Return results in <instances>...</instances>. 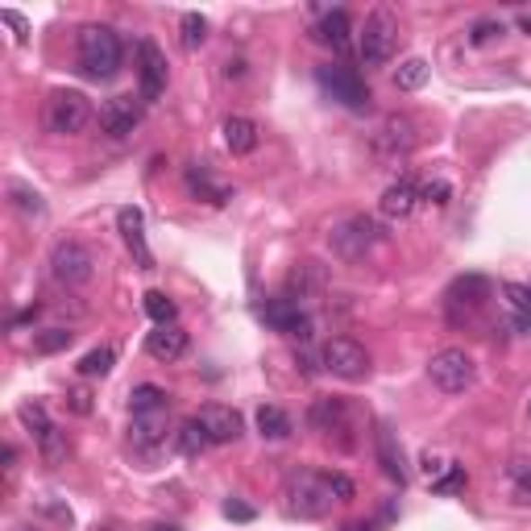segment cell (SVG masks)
<instances>
[{"mask_svg":"<svg viewBox=\"0 0 531 531\" xmlns=\"http://www.w3.org/2000/svg\"><path fill=\"white\" fill-rule=\"evenodd\" d=\"M527 420H531V407H527Z\"/></svg>","mask_w":531,"mask_h":531,"instance_id":"816d5d0a","label":"cell"},{"mask_svg":"<svg viewBox=\"0 0 531 531\" xmlns=\"http://www.w3.org/2000/svg\"><path fill=\"white\" fill-rule=\"evenodd\" d=\"M146 353L154 361H179L187 353V332L179 324H163L146 336Z\"/></svg>","mask_w":531,"mask_h":531,"instance_id":"ffe728a7","label":"cell"},{"mask_svg":"<svg viewBox=\"0 0 531 531\" xmlns=\"http://www.w3.org/2000/svg\"><path fill=\"white\" fill-rule=\"evenodd\" d=\"M196 420L204 423V432H208L212 445H237L241 436H245V420H241V412L225 407V403H204Z\"/></svg>","mask_w":531,"mask_h":531,"instance_id":"4fadbf2b","label":"cell"},{"mask_svg":"<svg viewBox=\"0 0 531 531\" xmlns=\"http://www.w3.org/2000/svg\"><path fill=\"white\" fill-rule=\"evenodd\" d=\"M150 531H179V527H174V523H154Z\"/></svg>","mask_w":531,"mask_h":531,"instance_id":"c3c4849f","label":"cell"},{"mask_svg":"<svg viewBox=\"0 0 531 531\" xmlns=\"http://www.w3.org/2000/svg\"><path fill=\"white\" fill-rule=\"evenodd\" d=\"M328 486H332V499L336 502H353V494H358V486H353L345 473H328Z\"/></svg>","mask_w":531,"mask_h":531,"instance_id":"b9f144b4","label":"cell"},{"mask_svg":"<svg viewBox=\"0 0 531 531\" xmlns=\"http://www.w3.org/2000/svg\"><path fill=\"white\" fill-rule=\"evenodd\" d=\"M38 312H42V307H38V304L22 307V312L13 315V328H25V324H33V320H38Z\"/></svg>","mask_w":531,"mask_h":531,"instance_id":"bcb514c9","label":"cell"},{"mask_svg":"<svg viewBox=\"0 0 531 531\" xmlns=\"http://www.w3.org/2000/svg\"><path fill=\"white\" fill-rule=\"evenodd\" d=\"M428 378H432L436 391L445 394H465L477 378V366L465 349H440L432 361H428Z\"/></svg>","mask_w":531,"mask_h":531,"instance_id":"ba28073f","label":"cell"},{"mask_svg":"<svg viewBox=\"0 0 531 531\" xmlns=\"http://www.w3.org/2000/svg\"><path fill=\"white\" fill-rule=\"evenodd\" d=\"M50 279L63 287V291H84L87 282L96 279V253L92 245H84L79 237H63L50 250Z\"/></svg>","mask_w":531,"mask_h":531,"instance_id":"277c9868","label":"cell"},{"mask_svg":"<svg viewBox=\"0 0 531 531\" xmlns=\"http://www.w3.org/2000/svg\"><path fill=\"white\" fill-rule=\"evenodd\" d=\"M33 445H38V456H42L50 469H58L66 461V453H71V445H66V432L58 428V423H46L42 432L33 436Z\"/></svg>","mask_w":531,"mask_h":531,"instance_id":"484cf974","label":"cell"},{"mask_svg":"<svg viewBox=\"0 0 531 531\" xmlns=\"http://www.w3.org/2000/svg\"><path fill=\"white\" fill-rule=\"evenodd\" d=\"M179 33H183V46L187 50H199L208 42V17L204 13H183V22H179Z\"/></svg>","mask_w":531,"mask_h":531,"instance_id":"d6a6232c","label":"cell"},{"mask_svg":"<svg viewBox=\"0 0 531 531\" xmlns=\"http://www.w3.org/2000/svg\"><path fill=\"white\" fill-rule=\"evenodd\" d=\"M46 510H50V519H58V523H66V527H71V510H66L63 502H50Z\"/></svg>","mask_w":531,"mask_h":531,"instance_id":"7dc6e473","label":"cell"},{"mask_svg":"<svg viewBox=\"0 0 531 531\" xmlns=\"http://www.w3.org/2000/svg\"><path fill=\"white\" fill-rule=\"evenodd\" d=\"M4 191H9V208L13 212H17V217L22 220H42L46 217V199L38 196V191H33V187H25V183H17V179H9V187H4Z\"/></svg>","mask_w":531,"mask_h":531,"instance_id":"d4e9b609","label":"cell"},{"mask_svg":"<svg viewBox=\"0 0 531 531\" xmlns=\"http://www.w3.org/2000/svg\"><path fill=\"white\" fill-rule=\"evenodd\" d=\"M315 84L324 87L336 104H345V109H353V112L369 109V87L353 66H332V63L320 66V71H315Z\"/></svg>","mask_w":531,"mask_h":531,"instance_id":"9c48e42d","label":"cell"},{"mask_svg":"<svg viewBox=\"0 0 531 531\" xmlns=\"http://www.w3.org/2000/svg\"><path fill=\"white\" fill-rule=\"evenodd\" d=\"M420 146V125H415L407 112H391V117H382V125L374 129V154H378L382 163H403L407 154Z\"/></svg>","mask_w":531,"mask_h":531,"instance_id":"52a82bcc","label":"cell"},{"mask_svg":"<svg viewBox=\"0 0 531 531\" xmlns=\"http://www.w3.org/2000/svg\"><path fill=\"white\" fill-rule=\"evenodd\" d=\"M378 208H382V217L386 220H407L415 208H420V183H415V179H399V183H391L386 191H382Z\"/></svg>","mask_w":531,"mask_h":531,"instance_id":"d6986e66","label":"cell"},{"mask_svg":"<svg viewBox=\"0 0 531 531\" xmlns=\"http://www.w3.org/2000/svg\"><path fill=\"white\" fill-rule=\"evenodd\" d=\"M0 22L9 25V30H13V38H17V42H25V38H30V22H25L22 13H13V9H4V13H0Z\"/></svg>","mask_w":531,"mask_h":531,"instance_id":"7bdbcfd3","label":"cell"},{"mask_svg":"<svg viewBox=\"0 0 531 531\" xmlns=\"http://www.w3.org/2000/svg\"><path fill=\"white\" fill-rule=\"evenodd\" d=\"M146 315L163 328V324H174V320H179V307H174V299L166 291H146Z\"/></svg>","mask_w":531,"mask_h":531,"instance_id":"f546056e","label":"cell"},{"mask_svg":"<svg viewBox=\"0 0 531 531\" xmlns=\"http://www.w3.org/2000/svg\"><path fill=\"white\" fill-rule=\"evenodd\" d=\"M349 33H353V25H349V13H345V9L324 13V17L312 25V38H315V42L332 46V50H345V46H349Z\"/></svg>","mask_w":531,"mask_h":531,"instance_id":"603a6c76","label":"cell"},{"mask_svg":"<svg viewBox=\"0 0 531 531\" xmlns=\"http://www.w3.org/2000/svg\"><path fill=\"white\" fill-rule=\"evenodd\" d=\"M258 432L266 436V440H287V436L295 432V423H291V415L282 412V407L266 403V407H258Z\"/></svg>","mask_w":531,"mask_h":531,"instance_id":"4316f807","label":"cell"},{"mask_svg":"<svg viewBox=\"0 0 531 531\" xmlns=\"http://www.w3.org/2000/svg\"><path fill=\"white\" fill-rule=\"evenodd\" d=\"M129 407H133V415H150V412H166V391L163 386H133V394H129Z\"/></svg>","mask_w":531,"mask_h":531,"instance_id":"f1b7e54d","label":"cell"},{"mask_svg":"<svg viewBox=\"0 0 531 531\" xmlns=\"http://www.w3.org/2000/svg\"><path fill=\"white\" fill-rule=\"evenodd\" d=\"M220 133H225V146L233 154H253L258 150V141H261L258 120H250V117H228Z\"/></svg>","mask_w":531,"mask_h":531,"instance_id":"cb8c5ba5","label":"cell"},{"mask_svg":"<svg viewBox=\"0 0 531 531\" xmlns=\"http://www.w3.org/2000/svg\"><path fill=\"white\" fill-rule=\"evenodd\" d=\"M374 448H378V465L391 482H407V461H403V448H399V436H394L391 423H378L374 428Z\"/></svg>","mask_w":531,"mask_h":531,"instance_id":"ac0fdd59","label":"cell"},{"mask_svg":"<svg viewBox=\"0 0 531 531\" xmlns=\"http://www.w3.org/2000/svg\"><path fill=\"white\" fill-rule=\"evenodd\" d=\"M92 125V100L75 87H58L42 104V129L50 137H75Z\"/></svg>","mask_w":531,"mask_h":531,"instance_id":"7a4b0ae2","label":"cell"},{"mask_svg":"<svg viewBox=\"0 0 531 531\" xmlns=\"http://www.w3.org/2000/svg\"><path fill=\"white\" fill-rule=\"evenodd\" d=\"M332 486H328V473H295L287 482V510L295 519H324L332 510Z\"/></svg>","mask_w":531,"mask_h":531,"instance_id":"5b68a950","label":"cell"},{"mask_svg":"<svg viewBox=\"0 0 531 531\" xmlns=\"http://www.w3.org/2000/svg\"><path fill=\"white\" fill-rule=\"evenodd\" d=\"M96 120H100V133H109V137H129V133L141 125V100H133V96L104 100Z\"/></svg>","mask_w":531,"mask_h":531,"instance_id":"9a60e30c","label":"cell"},{"mask_svg":"<svg viewBox=\"0 0 531 531\" xmlns=\"http://www.w3.org/2000/svg\"><path fill=\"white\" fill-rule=\"evenodd\" d=\"M187 187H191L196 196H204L208 204H228V187L212 183V179H208V171H191V174H187Z\"/></svg>","mask_w":531,"mask_h":531,"instance_id":"e575fe53","label":"cell"},{"mask_svg":"<svg viewBox=\"0 0 531 531\" xmlns=\"http://www.w3.org/2000/svg\"><path fill=\"white\" fill-rule=\"evenodd\" d=\"M258 510L250 507V502H237V499H228L225 502V519H237V523H250Z\"/></svg>","mask_w":531,"mask_h":531,"instance_id":"ee69618b","label":"cell"},{"mask_svg":"<svg viewBox=\"0 0 531 531\" xmlns=\"http://www.w3.org/2000/svg\"><path fill=\"white\" fill-rule=\"evenodd\" d=\"M307 423H312L315 432H349V407L345 399H315L312 407H307Z\"/></svg>","mask_w":531,"mask_h":531,"instance_id":"44dd1931","label":"cell"},{"mask_svg":"<svg viewBox=\"0 0 531 531\" xmlns=\"http://www.w3.org/2000/svg\"><path fill=\"white\" fill-rule=\"evenodd\" d=\"M507 477H510V490L519 502H531V461L527 456H515L507 465Z\"/></svg>","mask_w":531,"mask_h":531,"instance_id":"836d02e7","label":"cell"},{"mask_svg":"<svg viewBox=\"0 0 531 531\" xmlns=\"http://www.w3.org/2000/svg\"><path fill=\"white\" fill-rule=\"evenodd\" d=\"M502 295H507V299L519 307L523 315H531V287H523V282H507V287H502Z\"/></svg>","mask_w":531,"mask_h":531,"instance_id":"60d3db41","label":"cell"},{"mask_svg":"<svg viewBox=\"0 0 531 531\" xmlns=\"http://www.w3.org/2000/svg\"><path fill=\"white\" fill-rule=\"evenodd\" d=\"M17 415H22V423H25V432H30V436H38L46 423H50V415H46L42 403H22V407H17Z\"/></svg>","mask_w":531,"mask_h":531,"instance_id":"8d00e7d4","label":"cell"},{"mask_svg":"<svg viewBox=\"0 0 531 531\" xmlns=\"http://www.w3.org/2000/svg\"><path fill=\"white\" fill-rule=\"evenodd\" d=\"M13 531H38V527H30V523H22V527H13Z\"/></svg>","mask_w":531,"mask_h":531,"instance_id":"f907efd6","label":"cell"},{"mask_svg":"<svg viewBox=\"0 0 531 531\" xmlns=\"http://www.w3.org/2000/svg\"><path fill=\"white\" fill-rule=\"evenodd\" d=\"M432 490H436V494H456V490H465V469H461V465H448V473H445V477H436Z\"/></svg>","mask_w":531,"mask_h":531,"instance_id":"74e56055","label":"cell"},{"mask_svg":"<svg viewBox=\"0 0 531 531\" xmlns=\"http://www.w3.org/2000/svg\"><path fill=\"white\" fill-rule=\"evenodd\" d=\"M66 403H71V412H75V415H92V394H87L84 386L66 394Z\"/></svg>","mask_w":531,"mask_h":531,"instance_id":"f6af8a7d","label":"cell"},{"mask_svg":"<svg viewBox=\"0 0 531 531\" xmlns=\"http://www.w3.org/2000/svg\"><path fill=\"white\" fill-rule=\"evenodd\" d=\"M494 38H502V22H477L473 30H469V42L473 46H486V42H494Z\"/></svg>","mask_w":531,"mask_h":531,"instance_id":"ab89813d","label":"cell"},{"mask_svg":"<svg viewBox=\"0 0 531 531\" xmlns=\"http://www.w3.org/2000/svg\"><path fill=\"white\" fill-rule=\"evenodd\" d=\"M428 75H432V66L423 63V58H403L399 71H394V87L399 92H420L428 84Z\"/></svg>","mask_w":531,"mask_h":531,"instance_id":"83f0119b","label":"cell"},{"mask_svg":"<svg viewBox=\"0 0 531 531\" xmlns=\"http://www.w3.org/2000/svg\"><path fill=\"white\" fill-rule=\"evenodd\" d=\"M490 299V279H482V274H461V279L453 282L445 291V307H448V320L453 324H461V320H469V315H477V307Z\"/></svg>","mask_w":531,"mask_h":531,"instance_id":"8fae6325","label":"cell"},{"mask_svg":"<svg viewBox=\"0 0 531 531\" xmlns=\"http://www.w3.org/2000/svg\"><path fill=\"white\" fill-rule=\"evenodd\" d=\"M448 196H453V187H448L445 179H436V183L420 187V199H423V204H436V208H445V204H448Z\"/></svg>","mask_w":531,"mask_h":531,"instance_id":"f35d334b","label":"cell"},{"mask_svg":"<svg viewBox=\"0 0 531 531\" xmlns=\"http://www.w3.org/2000/svg\"><path fill=\"white\" fill-rule=\"evenodd\" d=\"M361 63L366 66H386L399 50V22H394L391 9H374L366 17V30H361Z\"/></svg>","mask_w":531,"mask_h":531,"instance_id":"8992f818","label":"cell"},{"mask_svg":"<svg viewBox=\"0 0 531 531\" xmlns=\"http://www.w3.org/2000/svg\"><path fill=\"white\" fill-rule=\"evenodd\" d=\"M137 92H141L146 104H154V100L166 92V55L150 42V38H141L137 42Z\"/></svg>","mask_w":531,"mask_h":531,"instance_id":"7c38bea8","label":"cell"},{"mask_svg":"<svg viewBox=\"0 0 531 531\" xmlns=\"http://www.w3.org/2000/svg\"><path fill=\"white\" fill-rule=\"evenodd\" d=\"M208 445H212V440H208V432H204V423L199 420H187L183 428H179V453L183 456H199Z\"/></svg>","mask_w":531,"mask_h":531,"instance_id":"4dcf8cb0","label":"cell"},{"mask_svg":"<svg viewBox=\"0 0 531 531\" xmlns=\"http://www.w3.org/2000/svg\"><path fill=\"white\" fill-rule=\"evenodd\" d=\"M261 320L282 336H295V341H312V315L304 312L299 304H291L287 295L282 299H270V304L261 307Z\"/></svg>","mask_w":531,"mask_h":531,"instance_id":"5bb4252c","label":"cell"},{"mask_svg":"<svg viewBox=\"0 0 531 531\" xmlns=\"http://www.w3.org/2000/svg\"><path fill=\"white\" fill-rule=\"evenodd\" d=\"M320 361H324V369L332 378H345V382H361L369 374V353L353 336H332L324 345V353H320Z\"/></svg>","mask_w":531,"mask_h":531,"instance_id":"30bf717a","label":"cell"},{"mask_svg":"<svg viewBox=\"0 0 531 531\" xmlns=\"http://www.w3.org/2000/svg\"><path fill=\"white\" fill-rule=\"evenodd\" d=\"M382 237H386L382 225L374 217H366V212L336 220V225L328 228V245H332V253L341 261H366L369 253L382 245Z\"/></svg>","mask_w":531,"mask_h":531,"instance_id":"3957f363","label":"cell"},{"mask_svg":"<svg viewBox=\"0 0 531 531\" xmlns=\"http://www.w3.org/2000/svg\"><path fill=\"white\" fill-rule=\"evenodd\" d=\"M328 291V270L320 266V261H299L291 270V279H287V299L291 304H312V299H320V295Z\"/></svg>","mask_w":531,"mask_h":531,"instance_id":"2e32d148","label":"cell"},{"mask_svg":"<svg viewBox=\"0 0 531 531\" xmlns=\"http://www.w3.org/2000/svg\"><path fill=\"white\" fill-rule=\"evenodd\" d=\"M519 25H523V30L531 33V13H523V17H519Z\"/></svg>","mask_w":531,"mask_h":531,"instance_id":"681fc988","label":"cell"},{"mask_svg":"<svg viewBox=\"0 0 531 531\" xmlns=\"http://www.w3.org/2000/svg\"><path fill=\"white\" fill-rule=\"evenodd\" d=\"M112 361H117V353H112L109 345H100V349H92V353H84L79 374H84V378H104V374L112 369Z\"/></svg>","mask_w":531,"mask_h":531,"instance_id":"1f68e13d","label":"cell"},{"mask_svg":"<svg viewBox=\"0 0 531 531\" xmlns=\"http://www.w3.org/2000/svg\"><path fill=\"white\" fill-rule=\"evenodd\" d=\"M71 341H75L71 328H46V332L33 336V349L38 353H63V349H71Z\"/></svg>","mask_w":531,"mask_h":531,"instance_id":"d590c367","label":"cell"},{"mask_svg":"<svg viewBox=\"0 0 531 531\" xmlns=\"http://www.w3.org/2000/svg\"><path fill=\"white\" fill-rule=\"evenodd\" d=\"M133 448L154 453L166 445V412H150V415H133V432H129Z\"/></svg>","mask_w":531,"mask_h":531,"instance_id":"7402d4cb","label":"cell"},{"mask_svg":"<svg viewBox=\"0 0 531 531\" xmlns=\"http://www.w3.org/2000/svg\"><path fill=\"white\" fill-rule=\"evenodd\" d=\"M117 228H120V237H125V245H129L133 261H137L141 270H154V253L146 245V217H141V208H120Z\"/></svg>","mask_w":531,"mask_h":531,"instance_id":"e0dca14e","label":"cell"},{"mask_svg":"<svg viewBox=\"0 0 531 531\" xmlns=\"http://www.w3.org/2000/svg\"><path fill=\"white\" fill-rule=\"evenodd\" d=\"M75 55H79V71L87 79H112L120 71L125 50H120L117 30H109V25H84L79 42H75Z\"/></svg>","mask_w":531,"mask_h":531,"instance_id":"6da1fadb","label":"cell"}]
</instances>
